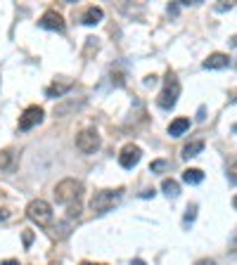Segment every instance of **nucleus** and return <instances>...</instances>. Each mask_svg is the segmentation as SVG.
I'll return each instance as SVG.
<instances>
[{"mask_svg": "<svg viewBox=\"0 0 237 265\" xmlns=\"http://www.w3.org/2000/svg\"><path fill=\"white\" fill-rule=\"evenodd\" d=\"M195 265H216V260H211V258H202V260H197Z\"/></svg>", "mask_w": 237, "mask_h": 265, "instance_id": "393cba45", "label": "nucleus"}, {"mask_svg": "<svg viewBox=\"0 0 237 265\" xmlns=\"http://www.w3.org/2000/svg\"><path fill=\"white\" fill-rule=\"evenodd\" d=\"M157 83V76H147L145 78V86H154Z\"/></svg>", "mask_w": 237, "mask_h": 265, "instance_id": "a878e982", "label": "nucleus"}, {"mask_svg": "<svg viewBox=\"0 0 237 265\" xmlns=\"http://www.w3.org/2000/svg\"><path fill=\"white\" fill-rule=\"evenodd\" d=\"M202 180H204V171H199V168L183 171V182H188V185H199Z\"/></svg>", "mask_w": 237, "mask_h": 265, "instance_id": "2eb2a0df", "label": "nucleus"}, {"mask_svg": "<svg viewBox=\"0 0 237 265\" xmlns=\"http://www.w3.org/2000/svg\"><path fill=\"white\" fill-rule=\"evenodd\" d=\"M40 121H43V109L40 107H29L19 116V130H31L33 125H38Z\"/></svg>", "mask_w": 237, "mask_h": 265, "instance_id": "0eeeda50", "label": "nucleus"}, {"mask_svg": "<svg viewBox=\"0 0 237 265\" xmlns=\"http://www.w3.org/2000/svg\"><path fill=\"white\" fill-rule=\"evenodd\" d=\"M230 8H232V5H230V3H228V5H218V8H216V10H218V12H225V10H230Z\"/></svg>", "mask_w": 237, "mask_h": 265, "instance_id": "7c9ffc66", "label": "nucleus"}, {"mask_svg": "<svg viewBox=\"0 0 237 265\" xmlns=\"http://www.w3.org/2000/svg\"><path fill=\"white\" fill-rule=\"evenodd\" d=\"M232 206H235V209H237V194H235V199H232Z\"/></svg>", "mask_w": 237, "mask_h": 265, "instance_id": "f704fd0d", "label": "nucleus"}, {"mask_svg": "<svg viewBox=\"0 0 237 265\" xmlns=\"http://www.w3.org/2000/svg\"><path fill=\"white\" fill-rule=\"evenodd\" d=\"M55 237H60V239H62V237H67V234H69V225H67V223H60V225H55Z\"/></svg>", "mask_w": 237, "mask_h": 265, "instance_id": "aec40b11", "label": "nucleus"}, {"mask_svg": "<svg viewBox=\"0 0 237 265\" xmlns=\"http://www.w3.org/2000/svg\"><path fill=\"white\" fill-rule=\"evenodd\" d=\"M204 149V142L202 140H192V142H188L185 147H183V159H192V156H197L199 152Z\"/></svg>", "mask_w": 237, "mask_h": 265, "instance_id": "dca6fc26", "label": "nucleus"}, {"mask_svg": "<svg viewBox=\"0 0 237 265\" xmlns=\"http://www.w3.org/2000/svg\"><path fill=\"white\" fill-rule=\"evenodd\" d=\"M230 251H232V253L237 251V230H235V234H232V239H230Z\"/></svg>", "mask_w": 237, "mask_h": 265, "instance_id": "b1692460", "label": "nucleus"}, {"mask_svg": "<svg viewBox=\"0 0 237 265\" xmlns=\"http://www.w3.org/2000/svg\"><path fill=\"white\" fill-rule=\"evenodd\" d=\"M168 15H178V5H168Z\"/></svg>", "mask_w": 237, "mask_h": 265, "instance_id": "c85d7f7f", "label": "nucleus"}, {"mask_svg": "<svg viewBox=\"0 0 237 265\" xmlns=\"http://www.w3.org/2000/svg\"><path fill=\"white\" fill-rule=\"evenodd\" d=\"M166 166H168V164H166V161H161V159H159V161H152L150 171H152V173H159V171H164Z\"/></svg>", "mask_w": 237, "mask_h": 265, "instance_id": "412c9836", "label": "nucleus"}, {"mask_svg": "<svg viewBox=\"0 0 237 265\" xmlns=\"http://www.w3.org/2000/svg\"><path fill=\"white\" fill-rule=\"evenodd\" d=\"M38 26L40 29H47V31H64V19L62 15H57L55 10H47L45 15L40 17Z\"/></svg>", "mask_w": 237, "mask_h": 265, "instance_id": "6e6552de", "label": "nucleus"}, {"mask_svg": "<svg viewBox=\"0 0 237 265\" xmlns=\"http://www.w3.org/2000/svg\"><path fill=\"white\" fill-rule=\"evenodd\" d=\"M230 45H237V36H235V38H232V40H230Z\"/></svg>", "mask_w": 237, "mask_h": 265, "instance_id": "72a5a7b5", "label": "nucleus"}, {"mask_svg": "<svg viewBox=\"0 0 237 265\" xmlns=\"http://www.w3.org/2000/svg\"><path fill=\"white\" fill-rule=\"evenodd\" d=\"M228 180H230V182H237V161L228 168Z\"/></svg>", "mask_w": 237, "mask_h": 265, "instance_id": "4be33fe9", "label": "nucleus"}, {"mask_svg": "<svg viewBox=\"0 0 237 265\" xmlns=\"http://www.w3.org/2000/svg\"><path fill=\"white\" fill-rule=\"evenodd\" d=\"M131 265H145V260H140V258H135V260H131Z\"/></svg>", "mask_w": 237, "mask_h": 265, "instance_id": "473e14b6", "label": "nucleus"}, {"mask_svg": "<svg viewBox=\"0 0 237 265\" xmlns=\"http://www.w3.org/2000/svg\"><path fill=\"white\" fill-rule=\"evenodd\" d=\"M204 114H206V109H204V107H199V111H197V121H204Z\"/></svg>", "mask_w": 237, "mask_h": 265, "instance_id": "bb28decb", "label": "nucleus"}, {"mask_svg": "<svg viewBox=\"0 0 237 265\" xmlns=\"http://www.w3.org/2000/svg\"><path fill=\"white\" fill-rule=\"evenodd\" d=\"M26 216L40 227H47L52 223V206L43 199H33L29 206H26Z\"/></svg>", "mask_w": 237, "mask_h": 265, "instance_id": "20e7f679", "label": "nucleus"}, {"mask_svg": "<svg viewBox=\"0 0 237 265\" xmlns=\"http://www.w3.org/2000/svg\"><path fill=\"white\" fill-rule=\"evenodd\" d=\"M71 88H74V83H71V81H55L52 86L45 88V95H47V97H64V95L69 93Z\"/></svg>", "mask_w": 237, "mask_h": 265, "instance_id": "9b49d317", "label": "nucleus"}, {"mask_svg": "<svg viewBox=\"0 0 237 265\" xmlns=\"http://www.w3.org/2000/svg\"><path fill=\"white\" fill-rule=\"evenodd\" d=\"M140 159H142V149L138 145H126L121 149V154H118V164H121V168H133V166L140 164Z\"/></svg>", "mask_w": 237, "mask_h": 265, "instance_id": "423d86ee", "label": "nucleus"}, {"mask_svg": "<svg viewBox=\"0 0 237 265\" xmlns=\"http://www.w3.org/2000/svg\"><path fill=\"white\" fill-rule=\"evenodd\" d=\"M121 196H124V189H100L90 199V209L95 216H104L107 211H111L121 202Z\"/></svg>", "mask_w": 237, "mask_h": 265, "instance_id": "f257e3e1", "label": "nucleus"}, {"mask_svg": "<svg viewBox=\"0 0 237 265\" xmlns=\"http://www.w3.org/2000/svg\"><path fill=\"white\" fill-rule=\"evenodd\" d=\"M195 218H197V204H190L188 209H185V216H183V225L190 227L195 223Z\"/></svg>", "mask_w": 237, "mask_h": 265, "instance_id": "a211bd4d", "label": "nucleus"}, {"mask_svg": "<svg viewBox=\"0 0 237 265\" xmlns=\"http://www.w3.org/2000/svg\"><path fill=\"white\" fill-rule=\"evenodd\" d=\"M83 107V100H67V102H60L55 107V116H67L69 111H76Z\"/></svg>", "mask_w": 237, "mask_h": 265, "instance_id": "f8f14e48", "label": "nucleus"}, {"mask_svg": "<svg viewBox=\"0 0 237 265\" xmlns=\"http://www.w3.org/2000/svg\"><path fill=\"white\" fill-rule=\"evenodd\" d=\"M230 64V57L228 55H223V52H213V55H209L204 59V69H225Z\"/></svg>", "mask_w": 237, "mask_h": 265, "instance_id": "9d476101", "label": "nucleus"}, {"mask_svg": "<svg viewBox=\"0 0 237 265\" xmlns=\"http://www.w3.org/2000/svg\"><path fill=\"white\" fill-rule=\"evenodd\" d=\"M10 218V213L5 209H0V220H8Z\"/></svg>", "mask_w": 237, "mask_h": 265, "instance_id": "c756f323", "label": "nucleus"}, {"mask_svg": "<svg viewBox=\"0 0 237 265\" xmlns=\"http://www.w3.org/2000/svg\"><path fill=\"white\" fill-rule=\"evenodd\" d=\"M76 149L83 152V154H95L100 149V135H97V130H90V128L81 130L76 135Z\"/></svg>", "mask_w": 237, "mask_h": 265, "instance_id": "39448f33", "label": "nucleus"}, {"mask_svg": "<svg viewBox=\"0 0 237 265\" xmlns=\"http://www.w3.org/2000/svg\"><path fill=\"white\" fill-rule=\"evenodd\" d=\"M140 196H142V199H150V196H154V189H145Z\"/></svg>", "mask_w": 237, "mask_h": 265, "instance_id": "cd10ccee", "label": "nucleus"}, {"mask_svg": "<svg viewBox=\"0 0 237 265\" xmlns=\"http://www.w3.org/2000/svg\"><path fill=\"white\" fill-rule=\"evenodd\" d=\"M31 242H33V232L26 230V232H24V246H31Z\"/></svg>", "mask_w": 237, "mask_h": 265, "instance_id": "5701e85b", "label": "nucleus"}, {"mask_svg": "<svg viewBox=\"0 0 237 265\" xmlns=\"http://www.w3.org/2000/svg\"><path fill=\"white\" fill-rule=\"evenodd\" d=\"M81 265H102V263H81Z\"/></svg>", "mask_w": 237, "mask_h": 265, "instance_id": "c9c22d12", "label": "nucleus"}, {"mask_svg": "<svg viewBox=\"0 0 237 265\" xmlns=\"http://www.w3.org/2000/svg\"><path fill=\"white\" fill-rule=\"evenodd\" d=\"M81 189H83V185H81L79 180L67 178V180H62V182H57L52 194H55L57 204H74V202H79Z\"/></svg>", "mask_w": 237, "mask_h": 265, "instance_id": "7ed1b4c3", "label": "nucleus"}, {"mask_svg": "<svg viewBox=\"0 0 237 265\" xmlns=\"http://www.w3.org/2000/svg\"><path fill=\"white\" fill-rule=\"evenodd\" d=\"M185 130H190V118H185V116L175 118V121H171V125H168V135H171V138H181Z\"/></svg>", "mask_w": 237, "mask_h": 265, "instance_id": "ddd939ff", "label": "nucleus"}, {"mask_svg": "<svg viewBox=\"0 0 237 265\" xmlns=\"http://www.w3.org/2000/svg\"><path fill=\"white\" fill-rule=\"evenodd\" d=\"M15 168H17L15 149H3V152H0V171L3 173H15Z\"/></svg>", "mask_w": 237, "mask_h": 265, "instance_id": "1a4fd4ad", "label": "nucleus"}, {"mask_svg": "<svg viewBox=\"0 0 237 265\" xmlns=\"http://www.w3.org/2000/svg\"><path fill=\"white\" fill-rule=\"evenodd\" d=\"M102 17H104V12H102V8H88L86 12H83V24H88V26H95V24H100L102 22Z\"/></svg>", "mask_w": 237, "mask_h": 265, "instance_id": "4468645a", "label": "nucleus"}, {"mask_svg": "<svg viewBox=\"0 0 237 265\" xmlns=\"http://www.w3.org/2000/svg\"><path fill=\"white\" fill-rule=\"evenodd\" d=\"M0 265H19V263H17V260H12V258H10V260H3V263H0Z\"/></svg>", "mask_w": 237, "mask_h": 265, "instance_id": "2f4dec72", "label": "nucleus"}, {"mask_svg": "<svg viewBox=\"0 0 237 265\" xmlns=\"http://www.w3.org/2000/svg\"><path fill=\"white\" fill-rule=\"evenodd\" d=\"M178 97H181V81L175 78V74L168 71L166 78H164V90H161L159 97H157V104L161 107V109H173Z\"/></svg>", "mask_w": 237, "mask_h": 265, "instance_id": "f03ea898", "label": "nucleus"}, {"mask_svg": "<svg viewBox=\"0 0 237 265\" xmlns=\"http://www.w3.org/2000/svg\"><path fill=\"white\" fill-rule=\"evenodd\" d=\"M69 220H74V218H81V204L79 202H74V204H69Z\"/></svg>", "mask_w": 237, "mask_h": 265, "instance_id": "6ab92c4d", "label": "nucleus"}, {"mask_svg": "<svg viewBox=\"0 0 237 265\" xmlns=\"http://www.w3.org/2000/svg\"><path fill=\"white\" fill-rule=\"evenodd\" d=\"M161 189H164V194L168 196V199H175V196L181 194V187H178V182L171 178H166L164 182H161Z\"/></svg>", "mask_w": 237, "mask_h": 265, "instance_id": "f3484780", "label": "nucleus"}]
</instances>
